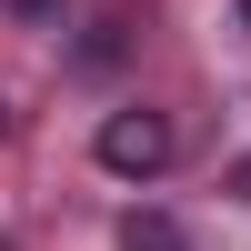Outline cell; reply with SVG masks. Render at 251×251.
Masks as SVG:
<instances>
[{"instance_id":"cell-1","label":"cell","mask_w":251,"mask_h":251,"mask_svg":"<svg viewBox=\"0 0 251 251\" xmlns=\"http://www.w3.org/2000/svg\"><path fill=\"white\" fill-rule=\"evenodd\" d=\"M91 151H100V171L151 181V171H171V121L131 100V111H111V121H100V141H91Z\"/></svg>"},{"instance_id":"cell-2","label":"cell","mask_w":251,"mask_h":251,"mask_svg":"<svg viewBox=\"0 0 251 251\" xmlns=\"http://www.w3.org/2000/svg\"><path fill=\"white\" fill-rule=\"evenodd\" d=\"M121 251H191V241H181L161 211H131V221H121Z\"/></svg>"},{"instance_id":"cell-3","label":"cell","mask_w":251,"mask_h":251,"mask_svg":"<svg viewBox=\"0 0 251 251\" xmlns=\"http://www.w3.org/2000/svg\"><path fill=\"white\" fill-rule=\"evenodd\" d=\"M0 10H20V20H60V0H0Z\"/></svg>"},{"instance_id":"cell-4","label":"cell","mask_w":251,"mask_h":251,"mask_svg":"<svg viewBox=\"0 0 251 251\" xmlns=\"http://www.w3.org/2000/svg\"><path fill=\"white\" fill-rule=\"evenodd\" d=\"M241 30H251V0H241Z\"/></svg>"},{"instance_id":"cell-5","label":"cell","mask_w":251,"mask_h":251,"mask_svg":"<svg viewBox=\"0 0 251 251\" xmlns=\"http://www.w3.org/2000/svg\"><path fill=\"white\" fill-rule=\"evenodd\" d=\"M0 251H10V241H0Z\"/></svg>"},{"instance_id":"cell-6","label":"cell","mask_w":251,"mask_h":251,"mask_svg":"<svg viewBox=\"0 0 251 251\" xmlns=\"http://www.w3.org/2000/svg\"><path fill=\"white\" fill-rule=\"evenodd\" d=\"M0 121H10V111H0Z\"/></svg>"}]
</instances>
